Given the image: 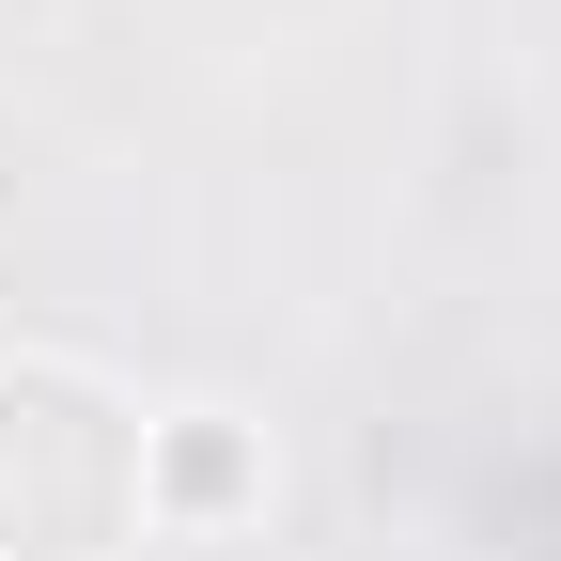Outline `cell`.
Returning a JSON list of instances; mask_svg holds the SVG:
<instances>
[{
    "label": "cell",
    "instance_id": "obj_1",
    "mask_svg": "<svg viewBox=\"0 0 561 561\" xmlns=\"http://www.w3.org/2000/svg\"><path fill=\"white\" fill-rule=\"evenodd\" d=\"M140 530V405L16 359L0 375V561H110Z\"/></svg>",
    "mask_w": 561,
    "mask_h": 561
},
{
    "label": "cell",
    "instance_id": "obj_2",
    "mask_svg": "<svg viewBox=\"0 0 561 561\" xmlns=\"http://www.w3.org/2000/svg\"><path fill=\"white\" fill-rule=\"evenodd\" d=\"M140 500H172V515H234V500H265V453L234 437V421H140Z\"/></svg>",
    "mask_w": 561,
    "mask_h": 561
}]
</instances>
